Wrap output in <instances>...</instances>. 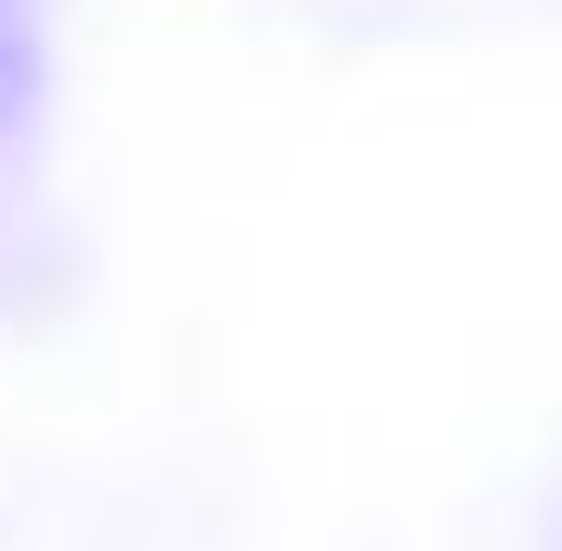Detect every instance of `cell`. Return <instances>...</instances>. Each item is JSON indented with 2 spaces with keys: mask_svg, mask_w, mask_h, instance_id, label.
Wrapping results in <instances>:
<instances>
[{
  "mask_svg": "<svg viewBox=\"0 0 562 551\" xmlns=\"http://www.w3.org/2000/svg\"><path fill=\"white\" fill-rule=\"evenodd\" d=\"M35 92V0H0V115Z\"/></svg>",
  "mask_w": 562,
  "mask_h": 551,
  "instance_id": "6da1fadb",
  "label": "cell"
}]
</instances>
